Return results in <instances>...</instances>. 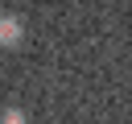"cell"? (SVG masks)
<instances>
[{
    "label": "cell",
    "mask_w": 132,
    "mask_h": 124,
    "mask_svg": "<svg viewBox=\"0 0 132 124\" xmlns=\"http://www.w3.org/2000/svg\"><path fill=\"white\" fill-rule=\"evenodd\" d=\"M21 41H25V25H21V17L0 12V45H4V50H16Z\"/></svg>",
    "instance_id": "6da1fadb"
},
{
    "label": "cell",
    "mask_w": 132,
    "mask_h": 124,
    "mask_svg": "<svg viewBox=\"0 0 132 124\" xmlns=\"http://www.w3.org/2000/svg\"><path fill=\"white\" fill-rule=\"evenodd\" d=\"M4 120H8V124H21V120H25V112H21V107H8V112H4Z\"/></svg>",
    "instance_id": "7a4b0ae2"
}]
</instances>
